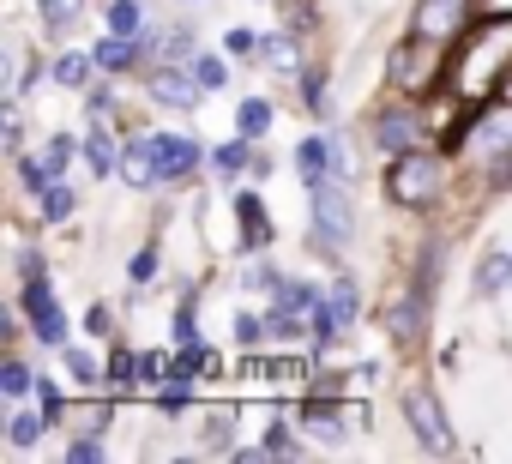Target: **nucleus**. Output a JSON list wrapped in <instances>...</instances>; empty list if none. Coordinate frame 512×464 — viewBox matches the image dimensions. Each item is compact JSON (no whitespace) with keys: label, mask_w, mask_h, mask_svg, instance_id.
Returning <instances> with one entry per match:
<instances>
[{"label":"nucleus","mask_w":512,"mask_h":464,"mask_svg":"<svg viewBox=\"0 0 512 464\" xmlns=\"http://www.w3.org/2000/svg\"><path fill=\"white\" fill-rule=\"evenodd\" d=\"M506 73H512V19L494 25L488 37H476V43L464 49V61H458V91H464V97H488Z\"/></svg>","instance_id":"obj_1"},{"label":"nucleus","mask_w":512,"mask_h":464,"mask_svg":"<svg viewBox=\"0 0 512 464\" xmlns=\"http://www.w3.org/2000/svg\"><path fill=\"white\" fill-rule=\"evenodd\" d=\"M308 193H314V242L332 254V248H344L350 236H356V211H350V193L332 181V175H320V181H308Z\"/></svg>","instance_id":"obj_2"},{"label":"nucleus","mask_w":512,"mask_h":464,"mask_svg":"<svg viewBox=\"0 0 512 464\" xmlns=\"http://www.w3.org/2000/svg\"><path fill=\"white\" fill-rule=\"evenodd\" d=\"M386 193H392L398 205H428V199L440 193V163H434L428 151H404V157H392Z\"/></svg>","instance_id":"obj_3"},{"label":"nucleus","mask_w":512,"mask_h":464,"mask_svg":"<svg viewBox=\"0 0 512 464\" xmlns=\"http://www.w3.org/2000/svg\"><path fill=\"white\" fill-rule=\"evenodd\" d=\"M404 416H410V428H416V440H422V446H434V452H452L446 410H440V398H434L428 386H410V392H404Z\"/></svg>","instance_id":"obj_4"},{"label":"nucleus","mask_w":512,"mask_h":464,"mask_svg":"<svg viewBox=\"0 0 512 464\" xmlns=\"http://www.w3.org/2000/svg\"><path fill=\"white\" fill-rule=\"evenodd\" d=\"M434 61H440V43H434V37H410V43L392 55V79H398V91H422V85L434 79Z\"/></svg>","instance_id":"obj_5"},{"label":"nucleus","mask_w":512,"mask_h":464,"mask_svg":"<svg viewBox=\"0 0 512 464\" xmlns=\"http://www.w3.org/2000/svg\"><path fill=\"white\" fill-rule=\"evenodd\" d=\"M25 314H31V326H37V338H43V344H61V338H67V314H61V302L49 296V284H43V278H31V284H25Z\"/></svg>","instance_id":"obj_6"},{"label":"nucleus","mask_w":512,"mask_h":464,"mask_svg":"<svg viewBox=\"0 0 512 464\" xmlns=\"http://www.w3.org/2000/svg\"><path fill=\"white\" fill-rule=\"evenodd\" d=\"M151 151H157L163 181H181V175H193V169H199V145H193V139H181V133H151Z\"/></svg>","instance_id":"obj_7"},{"label":"nucleus","mask_w":512,"mask_h":464,"mask_svg":"<svg viewBox=\"0 0 512 464\" xmlns=\"http://www.w3.org/2000/svg\"><path fill=\"white\" fill-rule=\"evenodd\" d=\"M464 7H470V0H422V7H416V37L446 43V37L464 25Z\"/></svg>","instance_id":"obj_8"},{"label":"nucleus","mask_w":512,"mask_h":464,"mask_svg":"<svg viewBox=\"0 0 512 464\" xmlns=\"http://www.w3.org/2000/svg\"><path fill=\"white\" fill-rule=\"evenodd\" d=\"M121 181H127V187H151V181H163L157 151H151V133H145V139H127V151H121Z\"/></svg>","instance_id":"obj_9"},{"label":"nucleus","mask_w":512,"mask_h":464,"mask_svg":"<svg viewBox=\"0 0 512 464\" xmlns=\"http://www.w3.org/2000/svg\"><path fill=\"white\" fill-rule=\"evenodd\" d=\"M193 79H199V73H175V67H157V73H151V97H157V103H169V109H193V103H199Z\"/></svg>","instance_id":"obj_10"},{"label":"nucleus","mask_w":512,"mask_h":464,"mask_svg":"<svg viewBox=\"0 0 512 464\" xmlns=\"http://www.w3.org/2000/svg\"><path fill=\"white\" fill-rule=\"evenodd\" d=\"M374 133H380V139H374L380 151L404 157V151L416 145V115H410V109H392V115H380V127H374Z\"/></svg>","instance_id":"obj_11"},{"label":"nucleus","mask_w":512,"mask_h":464,"mask_svg":"<svg viewBox=\"0 0 512 464\" xmlns=\"http://www.w3.org/2000/svg\"><path fill=\"white\" fill-rule=\"evenodd\" d=\"M470 145H482V151H512V103H506V109H488V115L470 127Z\"/></svg>","instance_id":"obj_12"},{"label":"nucleus","mask_w":512,"mask_h":464,"mask_svg":"<svg viewBox=\"0 0 512 464\" xmlns=\"http://www.w3.org/2000/svg\"><path fill=\"white\" fill-rule=\"evenodd\" d=\"M296 169H302V181H320L326 169H338L332 139H302V145H296Z\"/></svg>","instance_id":"obj_13"},{"label":"nucleus","mask_w":512,"mask_h":464,"mask_svg":"<svg viewBox=\"0 0 512 464\" xmlns=\"http://www.w3.org/2000/svg\"><path fill=\"white\" fill-rule=\"evenodd\" d=\"M235 211H241V223H247V248H266L272 242V223H266V211H260V199H253V193H235Z\"/></svg>","instance_id":"obj_14"},{"label":"nucleus","mask_w":512,"mask_h":464,"mask_svg":"<svg viewBox=\"0 0 512 464\" xmlns=\"http://www.w3.org/2000/svg\"><path fill=\"white\" fill-rule=\"evenodd\" d=\"M139 43H145V37H121V31H115L109 43H97V67H109V73L133 67V61H139Z\"/></svg>","instance_id":"obj_15"},{"label":"nucleus","mask_w":512,"mask_h":464,"mask_svg":"<svg viewBox=\"0 0 512 464\" xmlns=\"http://www.w3.org/2000/svg\"><path fill=\"white\" fill-rule=\"evenodd\" d=\"M506 284H512V254H506V248H494V254L482 260V272H476V290H482V296H500Z\"/></svg>","instance_id":"obj_16"},{"label":"nucleus","mask_w":512,"mask_h":464,"mask_svg":"<svg viewBox=\"0 0 512 464\" xmlns=\"http://www.w3.org/2000/svg\"><path fill=\"white\" fill-rule=\"evenodd\" d=\"M235 127H241L247 139H260V133L272 127V103H260V97H247V103H241V115H235Z\"/></svg>","instance_id":"obj_17"},{"label":"nucleus","mask_w":512,"mask_h":464,"mask_svg":"<svg viewBox=\"0 0 512 464\" xmlns=\"http://www.w3.org/2000/svg\"><path fill=\"white\" fill-rule=\"evenodd\" d=\"M85 163H91V175H109V169H115V145H109V133H103V127L85 139Z\"/></svg>","instance_id":"obj_18"},{"label":"nucleus","mask_w":512,"mask_h":464,"mask_svg":"<svg viewBox=\"0 0 512 464\" xmlns=\"http://www.w3.org/2000/svg\"><path fill=\"white\" fill-rule=\"evenodd\" d=\"M326 308L338 314V326H350V320H356V284H350V278H338V284L326 290Z\"/></svg>","instance_id":"obj_19"},{"label":"nucleus","mask_w":512,"mask_h":464,"mask_svg":"<svg viewBox=\"0 0 512 464\" xmlns=\"http://www.w3.org/2000/svg\"><path fill=\"white\" fill-rule=\"evenodd\" d=\"M139 25H145L139 0H115V7H109V31H121V37H139Z\"/></svg>","instance_id":"obj_20"},{"label":"nucleus","mask_w":512,"mask_h":464,"mask_svg":"<svg viewBox=\"0 0 512 464\" xmlns=\"http://www.w3.org/2000/svg\"><path fill=\"white\" fill-rule=\"evenodd\" d=\"M0 392H7V398H25V392H31V368H25V362H7V368H0Z\"/></svg>","instance_id":"obj_21"},{"label":"nucleus","mask_w":512,"mask_h":464,"mask_svg":"<svg viewBox=\"0 0 512 464\" xmlns=\"http://www.w3.org/2000/svg\"><path fill=\"white\" fill-rule=\"evenodd\" d=\"M109 386H139V362H133L127 350L109 356Z\"/></svg>","instance_id":"obj_22"},{"label":"nucleus","mask_w":512,"mask_h":464,"mask_svg":"<svg viewBox=\"0 0 512 464\" xmlns=\"http://www.w3.org/2000/svg\"><path fill=\"white\" fill-rule=\"evenodd\" d=\"M37 434H43V422H37V416H13V422H7V440H13L19 452H25V446H37Z\"/></svg>","instance_id":"obj_23"},{"label":"nucleus","mask_w":512,"mask_h":464,"mask_svg":"<svg viewBox=\"0 0 512 464\" xmlns=\"http://www.w3.org/2000/svg\"><path fill=\"white\" fill-rule=\"evenodd\" d=\"M260 338H272V332H266V320H253V314H235V344H241V350H253Z\"/></svg>","instance_id":"obj_24"},{"label":"nucleus","mask_w":512,"mask_h":464,"mask_svg":"<svg viewBox=\"0 0 512 464\" xmlns=\"http://www.w3.org/2000/svg\"><path fill=\"white\" fill-rule=\"evenodd\" d=\"M85 73H91L85 55H61V61H55V79H61V85H85Z\"/></svg>","instance_id":"obj_25"},{"label":"nucleus","mask_w":512,"mask_h":464,"mask_svg":"<svg viewBox=\"0 0 512 464\" xmlns=\"http://www.w3.org/2000/svg\"><path fill=\"white\" fill-rule=\"evenodd\" d=\"M67 211H73V193H67V187H43V217H49V223H61Z\"/></svg>","instance_id":"obj_26"},{"label":"nucleus","mask_w":512,"mask_h":464,"mask_svg":"<svg viewBox=\"0 0 512 464\" xmlns=\"http://www.w3.org/2000/svg\"><path fill=\"white\" fill-rule=\"evenodd\" d=\"M308 428L326 434V440H338V410L332 404H308Z\"/></svg>","instance_id":"obj_27"},{"label":"nucleus","mask_w":512,"mask_h":464,"mask_svg":"<svg viewBox=\"0 0 512 464\" xmlns=\"http://www.w3.org/2000/svg\"><path fill=\"white\" fill-rule=\"evenodd\" d=\"M79 7H85V0H43V19H49V25H73Z\"/></svg>","instance_id":"obj_28"},{"label":"nucleus","mask_w":512,"mask_h":464,"mask_svg":"<svg viewBox=\"0 0 512 464\" xmlns=\"http://www.w3.org/2000/svg\"><path fill=\"white\" fill-rule=\"evenodd\" d=\"M223 49H229V55H235V61H247V55H253V49H260V37H253V31H241V25H235V31H229V37H223Z\"/></svg>","instance_id":"obj_29"},{"label":"nucleus","mask_w":512,"mask_h":464,"mask_svg":"<svg viewBox=\"0 0 512 464\" xmlns=\"http://www.w3.org/2000/svg\"><path fill=\"white\" fill-rule=\"evenodd\" d=\"M266 61L272 67H296V43L290 37H266Z\"/></svg>","instance_id":"obj_30"},{"label":"nucleus","mask_w":512,"mask_h":464,"mask_svg":"<svg viewBox=\"0 0 512 464\" xmlns=\"http://www.w3.org/2000/svg\"><path fill=\"white\" fill-rule=\"evenodd\" d=\"M193 73H199V85H205V91H217V85H223V61H217V55H199V61H193Z\"/></svg>","instance_id":"obj_31"},{"label":"nucleus","mask_w":512,"mask_h":464,"mask_svg":"<svg viewBox=\"0 0 512 464\" xmlns=\"http://www.w3.org/2000/svg\"><path fill=\"white\" fill-rule=\"evenodd\" d=\"M67 157H73V139H49V151H43V169H49V175H61V169H67Z\"/></svg>","instance_id":"obj_32"},{"label":"nucleus","mask_w":512,"mask_h":464,"mask_svg":"<svg viewBox=\"0 0 512 464\" xmlns=\"http://www.w3.org/2000/svg\"><path fill=\"white\" fill-rule=\"evenodd\" d=\"M175 344H199V320H193V302L175 314Z\"/></svg>","instance_id":"obj_33"},{"label":"nucleus","mask_w":512,"mask_h":464,"mask_svg":"<svg viewBox=\"0 0 512 464\" xmlns=\"http://www.w3.org/2000/svg\"><path fill=\"white\" fill-rule=\"evenodd\" d=\"M241 163H247V145H241V139H235V145H223V151H217V169H223V175H235V169H241Z\"/></svg>","instance_id":"obj_34"},{"label":"nucleus","mask_w":512,"mask_h":464,"mask_svg":"<svg viewBox=\"0 0 512 464\" xmlns=\"http://www.w3.org/2000/svg\"><path fill=\"white\" fill-rule=\"evenodd\" d=\"M386 326H392L398 338H416V308H392V314H386Z\"/></svg>","instance_id":"obj_35"},{"label":"nucleus","mask_w":512,"mask_h":464,"mask_svg":"<svg viewBox=\"0 0 512 464\" xmlns=\"http://www.w3.org/2000/svg\"><path fill=\"white\" fill-rule=\"evenodd\" d=\"M67 368H73V374H79L85 386H97V362H91L85 350H67Z\"/></svg>","instance_id":"obj_36"},{"label":"nucleus","mask_w":512,"mask_h":464,"mask_svg":"<svg viewBox=\"0 0 512 464\" xmlns=\"http://www.w3.org/2000/svg\"><path fill=\"white\" fill-rule=\"evenodd\" d=\"M37 398H43V416H49V422L67 410V404H61V386H49V380H37Z\"/></svg>","instance_id":"obj_37"},{"label":"nucleus","mask_w":512,"mask_h":464,"mask_svg":"<svg viewBox=\"0 0 512 464\" xmlns=\"http://www.w3.org/2000/svg\"><path fill=\"white\" fill-rule=\"evenodd\" d=\"M205 446H229V410H217V416L205 422Z\"/></svg>","instance_id":"obj_38"},{"label":"nucleus","mask_w":512,"mask_h":464,"mask_svg":"<svg viewBox=\"0 0 512 464\" xmlns=\"http://www.w3.org/2000/svg\"><path fill=\"white\" fill-rule=\"evenodd\" d=\"M67 458H73V464H91V458H103V440H91V434H85V440H73V452H67Z\"/></svg>","instance_id":"obj_39"},{"label":"nucleus","mask_w":512,"mask_h":464,"mask_svg":"<svg viewBox=\"0 0 512 464\" xmlns=\"http://www.w3.org/2000/svg\"><path fill=\"white\" fill-rule=\"evenodd\" d=\"M151 272H157V254H151V248L133 254V284H151Z\"/></svg>","instance_id":"obj_40"},{"label":"nucleus","mask_w":512,"mask_h":464,"mask_svg":"<svg viewBox=\"0 0 512 464\" xmlns=\"http://www.w3.org/2000/svg\"><path fill=\"white\" fill-rule=\"evenodd\" d=\"M266 452H272V458H284V452H290V458H296V440H290V434H284V428H272V434H266Z\"/></svg>","instance_id":"obj_41"},{"label":"nucleus","mask_w":512,"mask_h":464,"mask_svg":"<svg viewBox=\"0 0 512 464\" xmlns=\"http://www.w3.org/2000/svg\"><path fill=\"white\" fill-rule=\"evenodd\" d=\"M157 374H163V356H145V362H139V380H145V386H151V380H157Z\"/></svg>","instance_id":"obj_42"},{"label":"nucleus","mask_w":512,"mask_h":464,"mask_svg":"<svg viewBox=\"0 0 512 464\" xmlns=\"http://www.w3.org/2000/svg\"><path fill=\"white\" fill-rule=\"evenodd\" d=\"M482 13H494V19H512V0H482Z\"/></svg>","instance_id":"obj_43"}]
</instances>
